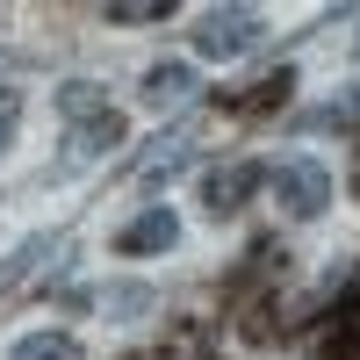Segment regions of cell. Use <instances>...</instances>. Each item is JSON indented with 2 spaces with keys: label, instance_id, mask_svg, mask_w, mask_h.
Returning <instances> with one entry per match:
<instances>
[{
  "label": "cell",
  "instance_id": "8",
  "mask_svg": "<svg viewBox=\"0 0 360 360\" xmlns=\"http://www.w3.org/2000/svg\"><path fill=\"white\" fill-rule=\"evenodd\" d=\"M188 94H195V72H188V65H173V58L144 72V101H152V108H180Z\"/></svg>",
  "mask_w": 360,
  "mask_h": 360
},
{
  "label": "cell",
  "instance_id": "7",
  "mask_svg": "<svg viewBox=\"0 0 360 360\" xmlns=\"http://www.w3.org/2000/svg\"><path fill=\"white\" fill-rule=\"evenodd\" d=\"M51 259H58V238H22V245L0 259V295H15V288L37 274V266H51Z\"/></svg>",
  "mask_w": 360,
  "mask_h": 360
},
{
  "label": "cell",
  "instance_id": "16",
  "mask_svg": "<svg viewBox=\"0 0 360 360\" xmlns=\"http://www.w3.org/2000/svg\"><path fill=\"white\" fill-rule=\"evenodd\" d=\"M332 360H360V332H346V339L332 346Z\"/></svg>",
  "mask_w": 360,
  "mask_h": 360
},
{
  "label": "cell",
  "instance_id": "3",
  "mask_svg": "<svg viewBox=\"0 0 360 360\" xmlns=\"http://www.w3.org/2000/svg\"><path fill=\"white\" fill-rule=\"evenodd\" d=\"M266 180V166L259 159H231V166H217L209 173V188H202V209L209 217H238V209L252 202V188Z\"/></svg>",
  "mask_w": 360,
  "mask_h": 360
},
{
  "label": "cell",
  "instance_id": "11",
  "mask_svg": "<svg viewBox=\"0 0 360 360\" xmlns=\"http://www.w3.org/2000/svg\"><path fill=\"white\" fill-rule=\"evenodd\" d=\"M94 310H108L115 324H130V317H144L152 310V288H137V281H115V288H101V303Z\"/></svg>",
  "mask_w": 360,
  "mask_h": 360
},
{
  "label": "cell",
  "instance_id": "9",
  "mask_svg": "<svg viewBox=\"0 0 360 360\" xmlns=\"http://www.w3.org/2000/svg\"><path fill=\"white\" fill-rule=\"evenodd\" d=\"M8 360H79V339L72 332H29V339H15Z\"/></svg>",
  "mask_w": 360,
  "mask_h": 360
},
{
  "label": "cell",
  "instance_id": "14",
  "mask_svg": "<svg viewBox=\"0 0 360 360\" xmlns=\"http://www.w3.org/2000/svg\"><path fill=\"white\" fill-rule=\"evenodd\" d=\"M101 15H108V22H123V29H130V22H166L173 8H166V0H108V8H101Z\"/></svg>",
  "mask_w": 360,
  "mask_h": 360
},
{
  "label": "cell",
  "instance_id": "5",
  "mask_svg": "<svg viewBox=\"0 0 360 360\" xmlns=\"http://www.w3.org/2000/svg\"><path fill=\"white\" fill-rule=\"evenodd\" d=\"M188 159H195V130H173V137H159L152 152L137 159V188H159V180H173Z\"/></svg>",
  "mask_w": 360,
  "mask_h": 360
},
{
  "label": "cell",
  "instance_id": "13",
  "mask_svg": "<svg viewBox=\"0 0 360 360\" xmlns=\"http://www.w3.org/2000/svg\"><path fill=\"white\" fill-rule=\"evenodd\" d=\"M310 123H317V130H353V123H360V86H346L339 101H324Z\"/></svg>",
  "mask_w": 360,
  "mask_h": 360
},
{
  "label": "cell",
  "instance_id": "6",
  "mask_svg": "<svg viewBox=\"0 0 360 360\" xmlns=\"http://www.w3.org/2000/svg\"><path fill=\"white\" fill-rule=\"evenodd\" d=\"M123 144V115H94V123H79L72 137H65V166H86V159H101V152H115Z\"/></svg>",
  "mask_w": 360,
  "mask_h": 360
},
{
  "label": "cell",
  "instance_id": "10",
  "mask_svg": "<svg viewBox=\"0 0 360 360\" xmlns=\"http://www.w3.org/2000/svg\"><path fill=\"white\" fill-rule=\"evenodd\" d=\"M58 108H65L72 123H94V115H108V101H101L94 79H65V86H58Z\"/></svg>",
  "mask_w": 360,
  "mask_h": 360
},
{
  "label": "cell",
  "instance_id": "15",
  "mask_svg": "<svg viewBox=\"0 0 360 360\" xmlns=\"http://www.w3.org/2000/svg\"><path fill=\"white\" fill-rule=\"evenodd\" d=\"M15 123H22V94H15V86H0V152H8Z\"/></svg>",
  "mask_w": 360,
  "mask_h": 360
},
{
  "label": "cell",
  "instance_id": "2",
  "mask_svg": "<svg viewBox=\"0 0 360 360\" xmlns=\"http://www.w3.org/2000/svg\"><path fill=\"white\" fill-rule=\"evenodd\" d=\"M259 37H266L259 8H217V15H202V22H195V51H202V58H217V65H224V58H245Z\"/></svg>",
  "mask_w": 360,
  "mask_h": 360
},
{
  "label": "cell",
  "instance_id": "1",
  "mask_svg": "<svg viewBox=\"0 0 360 360\" xmlns=\"http://www.w3.org/2000/svg\"><path fill=\"white\" fill-rule=\"evenodd\" d=\"M266 188H274L281 217H295V224H310V217H324V209H332V173H324L317 159H274Z\"/></svg>",
  "mask_w": 360,
  "mask_h": 360
},
{
  "label": "cell",
  "instance_id": "4",
  "mask_svg": "<svg viewBox=\"0 0 360 360\" xmlns=\"http://www.w3.org/2000/svg\"><path fill=\"white\" fill-rule=\"evenodd\" d=\"M180 245V217L159 202V209H144V217H130L123 231H115V252H130V259H152V252H173Z\"/></svg>",
  "mask_w": 360,
  "mask_h": 360
},
{
  "label": "cell",
  "instance_id": "12",
  "mask_svg": "<svg viewBox=\"0 0 360 360\" xmlns=\"http://www.w3.org/2000/svg\"><path fill=\"white\" fill-rule=\"evenodd\" d=\"M288 86H295V72H266L252 94H238V115H266V108H281V101H288Z\"/></svg>",
  "mask_w": 360,
  "mask_h": 360
}]
</instances>
